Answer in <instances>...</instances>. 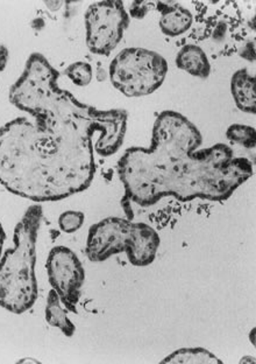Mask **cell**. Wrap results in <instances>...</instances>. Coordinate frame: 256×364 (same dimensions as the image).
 <instances>
[{"label":"cell","mask_w":256,"mask_h":364,"mask_svg":"<svg viewBox=\"0 0 256 364\" xmlns=\"http://www.w3.org/2000/svg\"><path fill=\"white\" fill-rule=\"evenodd\" d=\"M10 101L34 121L16 118L0 129V185L36 203L84 192L96 174L94 151L113 156L126 136V111L77 101L40 53L27 60Z\"/></svg>","instance_id":"cell-1"},{"label":"cell","mask_w":256,"mask_h":364,"mask_svg":"<svg viewBox=\"0 0 256 364\" xmlns=\"http://www.w3.org/2000/svg\"><path fill=\"white\" fill-rule=\"evenodd\" d=\"M201 131L188 118L166 110L156 117L150 147H130L118 163L125 196L141 207L163 198L226 201L254 174L250 160L225 144L198 150Z\"/></svg>","instance_id":"cell-2"},{"label":"cell","mask_w":256,"mask_h":364,"mask_svg":"<svg viewBox=\"0 0 256 364\" xmlns=\"http://www.w3.org/2000/svg\"><path fill=\"white\" fill-rule=\"evenodd\" d=\"M43 207L30 205L14 229L13 247L0 258V307L14 314L32 309L39 294L36 242Z\"/></svg>","instance_id":"cell-3"},{"label":"cell","mask_w":256,"mask_h":364,"mask_svg":"<svg viewBox=\"0 0 256 364\" xmlns=\"http://www.w3.org/2000/svg\"><path fill=\"white\" fill-rule=\"evenodd\" d=\"M159 234L143 222L107 218L92 225L87 241V256L91 262H104L114 255L126 252L134 267H148L159 251Z\"/></svg>","instance_id":"cell-4"},{"label":"cell","mask_w":256,"mask_h":364,"mask_svg":"<svg viewBox=\"0 0 256 364\" xmlns=\"http://www.w3.org/2000/svg\"><path fill=\"white\" fill-rule=\"evenodd\" d=\"M168 63L159 53L150 49L125 48L110 65V78L114 88L127 97H145L163 85Z\"/></svg>","instance_id":"cell-5"},{"label":"cell","mask_w":256,"mask_h":364,"mask_svg":"<svg viewBox=\"0 0 256 364\" xmlns=\"http://www.w3.org/2000/svg\"><path fill=\"white\" fill-rule=\"evenodd\" d=\"M87 45L91 53L110 55L123 38L130 16L123 1L104 0L91 4L85 14Z\"/></svg>","instance_id":"cell-6"},{"label":"cell","mask_w":256,"mask_h":364,"mask_svg":"<svg viewBox=\"0 0 256 364\" xmlns=\"http://www.w3.org/2000/svg\"><path fill=\"white\" fill-rule=\"evenodd\" d=\"M45 269L52 289L59 294L67 311L77 312L85 280L84 267L77 255L69 247H55L49 252Z\"/></svg>","instance_id":"cell-7"},{"label":"cell","mask_w":256,"mask_h":364,"mask_svg":"<svg viewBox=\"0 0 256 364\" xmlns=\"http://www.w3.org/2000/svg\"><path fill=\"white\" fill-rule=\"evenodd\" d=\"M159 10L161 11L160 18V30L165 36H179L190 30L194 23L191 12L176 3H159Z\"/></svg>","instance_id":"cell-8"},{"label":"cell","mask_w":256,"mask_h":364,"mask_svg":"<svg viewBox=\"0 0 256 364\" xmlns=\"http://www.w3.org/2000/svg\"><path fill=\"white\" fill-rule=\"evenodd\" d=\"M256 80L247 69H239L230 80V92L239 110L247 114L256 112Z\"/></svg>","instance_id":"cell-9"},{"label":"cell","mask_w":256,"mask_h":364,"mask_svg":"<svg viewBox=\"0 0 256 364\" xmlns=\"http://www.w3.org/2000/svg\"><path fill=\"white\" fill-rule=\"evenodd\" d=\"M176 65L183 72L198 78H208L211 73V63L203 48L197 45H185L176 56Z\"/></svg>","instance_id":"cell-10"},{"label":"cell","mask_w":256,"mask_h":364,"mask_svg":"<svg viewBox=\"0 0 256 364\" xmlns=\"http://www.w3.org/2000/svg\"><path fill=\"white\" fill-rule=\"evenodd\" d=\"M45 321L52 327L59 328L65 336H72L75 334L76 327L69 318L67 311L62 307V301L59 294L52 289L48 294L47 305H45Z\"/></svg>","instance_id":"cell-11"},{"label":"cell","mask_w":256,"mask_h":364,"mask_svg":"<svg viewBox=\"0 0 256 364\" xmlns=\"http://www.w3.org/2000/svg\"><path fill=\"white\" fill-rule=\"evenodd\" d=\"M161 363L221 364L223 362L205 348H181L163 358Z\"/></svg>","instance_id":"cell-12"},{"label":"cell","mask_w":256,"mask_h":364,"mask_svg":"<svg viewBox=\"0 0 256 364\" xmlns=\"http://www.w3.org/2000/svg\"><path fill=\"white\" fill-rule=\"evenodd\" d=\"M227 139L246 149H254L256 145V131L254 127L243 124H233L226 131Z\"/></svg>","instance_id":"cell-13"},{"label":"cell","mask_w":256,"mask_h":364,"mask_svg":"<svg viewBox=\"0 0 256 364\" xmlns=\"http://www.w3.org/2000/svg\"><path fill=\"white\" fill-rule=\"evenodd\" d=\"M65 75L78 87H87L94 78V70L88 62L78 61L65 69Z\"/></svg>","instance_id":"cell-14"},{"label":"cell","mask_w":256,"mask_h":364,"mask_svg":"<svg viewBox=\"0 0 256 364\" xmlns=\"http://www.w3.org/2000/svg\"><path fill=\"white\" fill-rule=\"evenodd\" d=\"M84 213L68 210V212L62 213L59 218L60 229L67 234H72L81 229L82 225H84Z\"/></svg>","instance_id":"cell-15"},{"label":"cell","mask_w":256,"mask_h":364,"mask_svg":"<svg viewBox=\"0 0 256 364\" xmlns=\"http://www.w3.org/2000/svg\"><path fill=\"white\" fill-rule=\"evenodd\" d=\"M148 9L150 7H148V3H146V1H136L130 7V16L140 19V18L146 16Z\"/></svg>","instance_id":"cell-16"},{"label":"cell","mask_w":256,"mask_h":364,"mask_svg":"<svg viewBox=\"0 0 256 364\" xmlns=\"http://www.w3.org/2000/svg\"><path fill=\"white\" fill-rule=\"evenodd\" d=\"M9 61V50L6 47L0 45V72H3Z\"/></svg>","instance_id":"cell-17"},{"label":"cell","mask_w":256,"mask_h":364,"mask_svg":"<svg viewBox=\"0 0 256 364\" xmlns=\"http://www.w3.org/2000/svg\"><path fill=\"white\" fill-rule=\"evenodd\" d=\"M5 238H6V235H5V231H4L3 225H1V223H0V258H1V252H3Z\"/></svg>","instance_id":"cell-18"}]
</instances>
